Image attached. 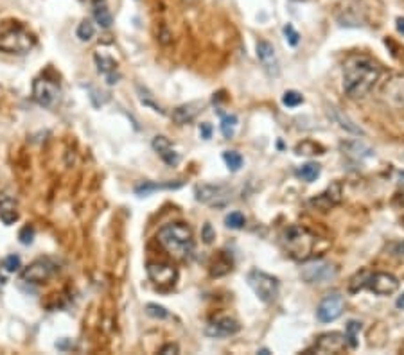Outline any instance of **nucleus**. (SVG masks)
Instances as JSON below:
<instances>
[{"label": "nucleus", "instance_id": "f257e3e1", "mask_svg": "<svg viewBox=\"0 0 404 355\" xmlns=\"http://www.w3.org/2000/svg\"><path fill=\"white\" fill-rule=\"evenodd\" d=\"M379 68L374 61L367 58H354L343 68V90L352 99L365 97L375 81L379 79Z\"/></svg>", "mask_w": 404, "mask_h": 355}, {"label": "nucleus", "instance_id": "f03ea898", "mask_svg": "<svg viewBox=\"0 0 404 355\" xmlns=\"http://www.w3.org/2000/svg\"><path fill=\"white\" fill-rule=\"evenodd\" d=\"M158 241L171 255L178 256V258L191 256L192 249H194L192 231L184 223H171L162 226L160 231H158Z\"/></svg>", "mask_w": 404, "mask_h": 355}, {"label": "nucleus", "instance_id": "7ed1b4c3", "mask_svg": "<svg viewBox=\"0 0 404 355\" xmlns=\"http://www.w3.org/2000/svg\"><path fill=\"white\" fill-rule=\"evenodd\" d=\"M282 242L287 251H289V255L297 260L307 258L311 255L312 248H315V237L305 228L295 226V224L284 230Z\"/></svg>", "mask_w": 404, "mask_h": 355}, {"label": "nucleus", "instance_id": "20e7f679", "mask_svg": "<svg viewBox=\"0 0 404 355\" xmlns=\"http://www.w3.org/2000/svg\"><path fill=\"white\" fill-rule=\"evenodd\" d=\"M248 286L252 287L257 298L262 301V303H273L279 296V280L275 276L268 275L264 271H259V269H254V271L248 273L246 276Z\"/></svg>", "mask_w": 404, "mask_h": 355}, {"label": "nucleus", "instance_id": "39448f33", "mask_svg": "<svg viewBox=\"0 0 404 355\" xmlns=\"http://www.w3.org/2000/svg\"><path fill=\"white\" fill-rule=\"evenodd\" d=\"M338 269L329 262L323 260H312V262H305L300 268V276L304 282L307 283H327L332 278H336Z\"/></svg>", "mask_w": 404, "mask_h": 355}, {"label": "nucleus", "instance_id": "423d86ee", "mask_svg": "<svg viewBox=\"0 0 404 355\" xmlns=\"http://www.w3.org/2000/svg\"><path fill=\"white\" fill-rule=\"evenodd\" d=\"M196 201L209 206H225L230 203L232 191L227 185H196L194 188Z\"/></svg>", "mask_w": 404, "mask_h": 355}, {"label": "nucleus", "instance_id": "0eeeda50", "mask_svg": "<svg viewBox=\"0 0 404 355\" xmlns=\"http://www.w3.org/2000/svg\"><path fill=\"white\" fill-rule=\"evenodd\" d=\"M34 40L26 31H11L0 38V51L8 54H26L33 49Z\"/></svg>", "mask_w": 404, "mask_h": 355}, {"label": "nucleus", "instance_id": "6e6552de", "mask_svg": "<svg viewBox=\"0 0 404 355\" xmlns=\"http://www.w3.org/2000/svg\"><path fill=\"white\" fill-rule=\"evenodd\" d=\"M343 309H345V300L340 293H331L323 298L316 311V318L322 323H332L338 318H342Z\"/></svg>", "mask_w": 404, "mask_h": 355}, {"label": "nucleus", "instance_id": "1a4fd4ad", "mask_svg": "<svg viewBox=\"0 0 404 355\" xmlns=\"http://www.w3.org/2000/svg\"><path fill=\"white\" fill-rule=\"evenodd\" d=\"M56 271H58V266L52 260L38 258L31 264L29 268H26L22 271V280L27 283H41L47 282Z\"/></svg>", "mask_w": 404, "mask_h": 355}, {"label": "nucleus", "instance_id": "9d476101", "mask_svg": "<svg viewBox=\"0 0 404 355\" xmlns=\"http://www.w3.org/2000/svg\"><path fill=\"white\" fill-rule=\"evenodd\" d=\"M59 90L54 83L47 79H36L33 83V97L40 106L52 108L58 101Z\"/></svg>", "mask_w": 404, "mask_h": 355}, {"label": "nucleus", "instance_id": "9b49d317", "mask_svg": "<svg viewBox=\"0 0 404 355\" xmlns=\"http://www.w3.org/2000/svg\"><path fill=\"white\" fill-rule=\"evenodd\" d=\"M365 286L377 296H388V294H393L399 289V280L390 273H375L367 280Z\"/></svg>", "mask_w": 404, "mask_h": 355}, {"label": "nucleus", "instance_id": "f8f14e48", "mask_svg": "<svg viewBox=\"0 0 404 355\" xmlns=\"http://www.w3.org/2000/svg\"><path fill=\"white\" fill-rule=\"evenodd\" d=\"M349 341H347L345 334L340 332H331V334H323L322 337H318V341L315 343L312 350L316 353H338L343 348H347Z\"/></svg>", "mask_w": 404, "mask_h": 355}, {"label": "nucleus", "instance_id": "ddd939ff", "mask_svg": "<svg viewBox=\"0 0 404 355\" xmlns=\"http://www.w3.org/2000/svg\"><path fill=\"white\" fill-rule=\"evenodd\" d=\"M257 58L270 76H273V77L279 76L280 65H279V59H277L275 49H273V45L270 43V41H266V40L257 41Z\"/></svg>", "mask_w": 404, "mask_h": 355}, {"label": "nucleus", "instance_id": "4468645a", "mask_svg": "<svg viewBox=\"0 0 404 355\" xmlns=\"http://www.w3.org/2000/svg\"><path fill=\"white\" fill-rule=\"evenodd\" d=\"M241 330V325H239L235 319L232 318H217L214 321H210L209 325L205 326V334L209 337H228V336H234Z\"/></svg>", "mask_w": 404, "mask_h": 355}, {"label": "nucleus", "instance_id": "2eb2a0df", "mask_svg": "<svg viewBox=\"0 0 404 355\" xmlns=\"http://www.w3.org/2000/svg\"><path fill=\"white\" fill-rule=\"evenodd\" d=\"M153 149L156 151L158 154H160V158L164 161H166L169 167H174V165L180 163V154L176 153V151L173 149V146H171V142L166 138V136H154L153 138Z\"/></svg>", "mask_w": 404, "mask_h": 355}, {"label": "nucleus", "instance_id": "dca6fc26", "mask_svg": "<svg viewBox=\"0 0 404 355\" xmlns=\"http://www.w3.org/2000/svg\"><path fill=\"white\" fill-rule=\"evenodd\" d=\"M147 275L154 283H171L176 280V271L166 264H149Z\"/></svg>", "mask_w": 404, "mask_h": 355}, {"label": "nucleus", "instance_id": "f3484780", "mask_svg": "<svg viewBox=\"0 0 404 355\" xmlns=\"http://www.w3.org/2000/svg\"><path fill=\"white\" fill-rule=\"evenodd\" d=\"M203 108V103H199V101H194V103H187V104H182V106H178L176 110L173 111V121L176 122V124H187V122L194 121L196 115L201 111Z\"/></svg>", "mask_w": 404, "mask_h": 355}, {"label": "nucleus", "instance_id": "a211bd4d", "mask_svg": "<svg viewBox=\"0 0 404 355\" xmlns=\"http://www.w3.org/2000/svg\"><path fill=\"white\" fill-rule=\"evenodd\" d=\"M96 65L99 74H103L106 77L108 84H115L119 79V74H115V61L110 58V56H103V54H96Z\"/></svg>", "mask_w": 404, "mask_h": 355}, {"label": "nucleus", "instance_id": "6ab92c4d", "mask_svg": "<svg viewBox=\"0 0 404 355\" xmlns=\"http://www.w3.org/2000/svg\"><path fill=\"white\" fill-rule=\"evenodd\" d=\"M184 187V181H167V183H151V181H144L142 185L135 188V194L140 198H146L151 192L156 191H174V188Z\"/></svg>", "mask_w": 404, "mask_h": 355}, {"label": "nucleus", "instance_id": "aec40b11", "mask_svg": "<svg viewBox=\"0 0 404 355\" xmlns=\"http://www.w3.org/2000/svg\"><path fill=\"white\" fill-rule=\"evenodd\" d=\"M342 151L350 158H356V160H363L374 154V151L370 147H367L360 140H349V142H342Z\"/></svg>", "mask_w": 404, "mask_h": 355}, {"label": "nucleus", "instance_id": "412c9836", "mask_svg": "<svg viewBox=\"0 0 404 355\" xmlns=\"http://www.w3.org/2000/svg\"><path fill=\"white\" fill-rule=\"evenodd\" d=\"M329 115H332V119H334V122H338L340 128L347 129V131L354 133V135H365L363 129L360 128V126H356L352 121H350L347 115H343L342 111L338 110V108H329Z\"/></svg>", "mask_w": 404, "mask_h": 355}, {"label": "nucleus", "instance_id": "4be33fe9", "mask_svg": "<svg viewBox=\"0 0 404 355\" xmlns=\"http://www.w3.org/2000/svg\"><path fill=\"white\" fill-rule=\"evenodd\" d=\"M320 172H322V169H320V165L315 163V161H309V163H305V165H302V167L297 169V176L300 178V180L307 181V183L316 181V178L320 176Z\"/></svg>", "mask_w": 404, "mask_h": 355}, {"label": "nucleus", "instance_id": "5701e85b", "mask_svg": "<svg viewBox=\"0 0 404 355\" xmlns=\"http://www.w3.org/2000/svg\"><path fill=\"white\" fill-rule=\"evenodd\" d=\"M94 18H96V22L99 23L103 29H110L111 23H114V16H111V13L108 11L106 6H96V9H94Z\"/></svg>", "mask_w": 404, "mask_h": 355}, {"label": "nucleus", "instance_id": "b1692460", "mask_svg": "<svg viewBox=\"0 0 404 355\" xmlns=\"http://www.w3.org/2000/svg\"><path fill=\"white\" fill-rule=\"evenodd\" d=\"M2 199H4L6 205L0 206V219H2V223L8 224V226H9V224H13L16 219H18V212H16V210L13 208V201H11V199H6V198H2Z\"/></svg>", "mask_w": 404, "mask_h": 355}, {"label": "nucleus", "instance_id": "393cba45", "mask_svg": "<svg viewBox=\"0 0 404 355\" xmlns=\"http://www.w3.org/2000/svg\"><path fill=\"white\" fill-rule=\"evenodd\" d=\"M219 128L225 138H232L235 135V128H237V117L235 115H223Z\"/></svg>", "mask_w": 404, "mask_h": 355}, {"label": "nucleus", "instance_id": "a878e982", "mask_svg": "<svg viewBox=\"0 0 404 355\" xmlns=\"http://www.w3.org/2000/svg\"><path fill=\"white\" fill-rule=\"evenodd\" d=\"M94 34H96V27H94V23L90 22V20H83V22L77 26L76 36L79 38L81 41H90L94 38Z\"/></svg>", "mask_w": 404, "mask_h": 355}, {"label": "nucleus", "instance_id": "bb28decb", "mask_svg": "<svg viewBox=\"0 0 404 355\" xmlns=\"http://www.w3.org/2000/svg\"><path fill=\"white\" fill-rule=\"evenodd\" d=\"M223 160H225L227 167L230 169L232 172H237L239 169L242 167V156L237 153V151H225V153H223Z\"/></svg>", "mask_w": 404, "mask_h": 355}, {"label": "nucleus", "instance_id": "cd10ccee", "mask_svg": "<svg viewBox=\"0 0 404 355\" xmlns=\"http://www.w3.org/2000/svg\"><path fill=\"white\" fill-rule=\"evenodd\" d=\"M361 330V323L360 321H349L347 323V328H345V336L347 341H349V346L350 348H357V334Z\"/></svg>", "mask_w": 404, "mask_h": 355}, {"label": "nucleus", "instance_id": "c85d7f7f", "mask_svg": "<svg viewBox=\"0 0 404 355\" xmlns=\"http://www.w3.org/2000/svg\"><path fill=\"white\" fill-rule=\"evenodd\" d=\"M225 224H227V228H232V230H241L246 224V219H244V216L241 212H232L225 217Z\"/></svg>", "mask_w": 404, "mask_h": 355}, {"label": "nucleus", "instance_id": "c756f323", "mask_svg": "<svg viewBox=\"0 0 404 355\" xmlns=\"http://www.w3.org/2000/svg\"><path fill=\"white\" fill-rule=\"evenodd\" d=\"M304 103V97H302V93L295 92V90H287V92H284L282 96V104L287 108H297L300 106V104Z\"/></svg>", "mask_w": 404, "mask_h": 355}, {"label": "nucleus", "instance_id": "7c9ffc66", "mask_svg": "<svg viewBox=\"0 0 404 355\" xmlns=\"http://www.w3.org/2000/svg\"><path fill=\"white\" fill-rule=\"evenodd\" d=\"M22 268V260H20L18 255H9L2 260V271L6 273H16L18 269Z\"/></svg>", "mask_w": 404, "mask_h": 355}, {"label": "nucleus", "instance_id": "2f4dec72", "mask_svg": "<svg viewBox=\"0 0 404 355\" xmlns=\"http://www.w3.org/2000/svg\"><path fill=\"white\" fill-rule=\"evenodd\" d=\"M146 312H147V316H151V318H154V319H167L171 316L166 307H162V305H158V303H147Z\"/></svg>", "mask_w": 404, "mask_h": 355}, {"label": "nucleus", "instance_id": "473e14b6", "mask_svg": "<svg viewBox=\"0 0 404 355\" xmlns=\"http://www.w3.org/2000/svg\"><path fill=\"white\" fill-rule=\"evenodd\" d=\"M282 31H284V36H286L287 43H289L291 47H297L298 41H300V34L295 31V27L291 26V23H287V26H284Z\"/></svg>", "mask_w": 404, "mask_h": 355}, {"label": "nucleus", "instance_id": "72a5a7b5", "mask_svg": "<svg viewBox=\"0 0 404 355\" xmlns=\"http://www.w3.org/2000/svg\"><path fill=\"white\" fill-rule=\"evenodd\" d=\"M18 239H20V242H22L24 246L33 244V241H34V228L33 226H24L22 230H20V233H18Z\"/></svg>", "mask_w": 404, "mask_h": 355}, {"label": "nucleus", "instance_id": "f704fd0d", "mask_svg": "<svg viewBox=\"0 0 404 355\" xmlns=\"http://www.w3.org/2000/svg\"><path fill=\"white\" fill-rule=\"evenodd\" d=\"M201 239L205 244H210V242L216 239V235H214V230H212V224L205 223L203 224V230H201Z\"/></svg>", "mask_w": 404, "mask_h": 355}, {"label": "nucleus", "instance_id": "c9c22d12", "mask_svg": "<svg viewBox=\"0 0 404 355\" xmlns=\"http://www.w3.org/2000/svg\"><path fill=\"white\" fill-rule=\"evenodd\" d=\"M199 135H201L203 140H209L210 136H212V126H210L209 122H203V124H199Z\"/></svg>", "mask_w": 404, "mask_h": 355}, {"label": "nucleus", "instance_id": "e433bc0d", "mask_svg": "<svg viewBox=\"0 0 404 355\" xmlns=\"http://www.w3.org/2000/svg\"><path fill=\"white\" fill-rule=\"evenodd\" d=\"M180 351V348H178V344H173V343H169V344H166V346H162L160 348V353H164V355H169V353H178Z\"/></svg>", "mask_w": 404, "mask_h": 355}, {"label": "nucleus", "instance_id": "4c0bfd02", "mask_svg": "<svg viewBox=\"0 0 404 355\" xmlns=\"http://www.w3.org/2000/svg\"><path fill=\"white\" fill-rule=\"evenodd\" d=\"M395 305H397V309H400V311H404V293H402V294H400V296H399V298H397Z\"/></svg>", "mask_w": 404, "mask_h": 355}, {"label": "nucleus", "instance_id": "58836bf2", "mask_svg": "<svg viewBox=\"0 0 404 355\" xmlns=\"http://www.w3.org/2000/svg\"><path fill=\"white\" fill-rule=\"evenodd\" d=\"M397 31L404 34V18H397Z\"/></svg>", "mask_w": 404, "mask_h": 355}]
</instances>
